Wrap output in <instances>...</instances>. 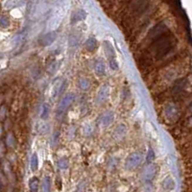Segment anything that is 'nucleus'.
Instances as JSON below:
<instances>
[{"instance_id": "ddd939ff", "label": "nucleus", "mask_w": 192, "mask_h": 192, "mask_svg": "<svg viewBox=\"0 0 192 192\" xmlns=\"http://www.w3.org/2000/svg\"><path fill=\"white\" fill-rule=\"evenodd\" d=\"M97 40H95L94 38H89L88 40L86 41L85 43V47L86 49L88 51H90V52H93L94 50L97 48Z\"/></svg>"}, {"instance_id": "dca6fc26", "label": "nucleus", "mask_w": 192, "mask_h": 192, "mask_svg": "<svg viewBox=\"0 0 192 192\" xmlns=\"http://www.w3.org/2000/svg\"><path fill=\"white\" fill-rule=\"evenodd\" d=\"M51 181L49 177H45L41 183V192H50Z\"/></svg>"}, {"instance_id": "9d476101", "label": "nucleus", "mask_w": 192, "mask_h": 192, "mask_svg": "<svg viewBox=\"0 0 192 192\" xmlns=\"http://www.w3.org/2000/svg\"><path fill=\"white\" fill-rule=\"evenodd\" d=\"M94 70L97 75L102 76L106 73V64L103 60H97L94 64Z\"/></svg>"}, {"instance_id": "f03ea898", "label": "nucleus", "mask_w": 192, "mask_h": 192, "mask_svg": "<svg viewBox=\"0 0 192 192\" xmlns=\"http://www.w3.org/2000/svg\"><path fill=\"white\" fill-rule=\"evenodd\" d=\"M74 99H75V96L73 93H68V94H66L65 96H64V98L60 101V103H59L58 107H57L58 118L62 117V115L64 114L66 110H67L69 106L74 102Z\"/></svg>"}, {"instance_id": "393cba45", "label": "nucleus", "mask_w": 192, "mask_h": 192, "mask_svg": "<svg viewBox=\"0 0 192 192\" xmlns=\"http://www.w3.org/2000/svg\"><path fill=\"white\" fill-rule=\"evenodd\" d=\"M154 159H155V153L153 152L152 149H149V151L147 153V162H153Z\"/></svg>"}, {"instance_id": "0eeeda50", "label": "nucleus", "mask_w": 192, "mask_h": 192, "mask_svg": "<svg viewBox=\"0 0 192 192\" xmlns=\"http://www.w3.org/2000/svg\"><path fill=\"white\" fill-rule=\"evenodd\" d=\"M156 174V167L153 164H149L147 165L143 170L142 173V179L145 181H150L154 177H155Z\"/></svg>"}, {"instance_id": "6ab92c4d", "label": "nucleus", "mask_w": 192, "mask_h": 192, "mask_svg": "<svg viewBox=\"0 0 192 192\" xmlns=\"http://www.w3.org/2000/svg\"><path fill=\"white\" fill-rule=\"evenodd\" d=\"M49 106L46 104H43V106H41V109H40V117L43 118V119H45V118L48 117V115H49Z\"/></svg>"}, {"instance_id": "f257e3e1", "label": "nucleus", "mask_w": 192, "mask_h": 192, "mask_svg": "<svg viewBox=\"0 0 192 192\" xmlns=\"http://www.w3.org/2000/svg\"><path fill=\"white\" fill-rule=\"evenodd\" d=\"M174 45V40L170 36H162L157 38L153 44L154 51L158 58H162L170 51Z\"/></svg>"}, {"instance_id": "a878e982", "label": "nucleus", "mask_w": 192, "mask_h": 192, "mask_svg": "<svg viewBox=\"0 0 192 192\" xmlns=\"http://www.w3.org/2000/svg\"><path fill=\"white\" fill-rule=\"evenodd\" d=\"M56 70H57V62H53L52 64H50L49 66H48V71L52 74V73L56 72Z\"/></svg>"}, {"instance_id": "4be33fe9", "label": "nucleus", "mask_w": 192, "mask_h": 192, "mask_svg": "<svg viewBox=\"0 0 192 192\" xmlns=\"http://www.w3.org/2000/svg\"><path fill=\"white\" fill-rule=\"evenodd\" d=\"M58 165L61 169H66L68 167V160L66 159L65 158H62V159H61L60 160H59Z\"/></svg>"}, {"instance_id": "4468645a", "label": "nucleus", "mask_w": 192, "mask_h": 192, "mask_svg": "<svg viewBox=\"0 0 192 192\" xmlns=\"http://www.w3.org/2000/svg\"><path fill=\"white\" fill-rule=\"evenodd\" d=\"M162 186L165 190H172V189H174V187H175V181H174L172 178L168 177L163 181Z\"/></svg>"}, {"instance_id": "cd10ccee", "label": "nucleus", "mask_w": 192, "mask_h": 192, "mask_svg": "<svg viewBox=\"0 0 192 192\" xmlns=\"http://www.w3.org/2000/svg\"><path fill=\"white\" fill-rule=\"evenodd\" d=\"M48 129V127L46 126V124H40V128H38V130L41 132H45L46 130Z\"/></svg>"}, {"instance_id": "9b49d317", "label": "nucleus", "mask_w": 192, "mask_h": 192, "mask_svg": "<svg viewBox=\"0 0 192 192\" xmlns=\"http://www.w3.org/2000/svg\"><path fill=\"white\" fill-rule=\"evenodd\" d=\"M114 120V113L113 111H108V113H104L102 116V119H101V123L104 127L109 126Z\"/></svg>"}, {"instance_id": "6e6552de", "label": "nucleus", "mask_w": 192, "mask_h": 192, "mask_svg": "<svg viewBox=\"0 0 192 192\" xmlns=\"http://www.w3.org/2000/svg\"><path fill=\"white\" fill-rule=\"evenodd\" d=\"M132 10L137 13H142L145 11L146 8L148 6V1L147 0H134L132 2Z\"/></svg>"}, {"instance_id": "39448f33", "label": "nucleus", "mask_w": 192, "mask_h": 192, "mask_svg": "<svg viewBox=\"0 0 192 192\" xmlns=\"http://www.w3.org/2000/svg\"><path fill=\"white\" fill-rule=\"evenodd\" d=\"M64 13H62V11H59L55 13V15L52 16V18L49 21V29L51 30H55L60 26V24L62 22V18H64Z\"/></svg>"}, {"instance_id": "a211bd4d", "label": "nucleus", "mask_w": 192, "mask_h": 192, "mask_svg": "<svg viewBox=\"0 0 192 192\" xmlns=\"http://www.w3.org/2000/svg\"><path fill=\"white\" fill-rule=\"evenodd\" d=\"M38 156L36 153H34L32 157H31V160H30V167L32 171H36L38 169Z\"/></svg>"}, {"instance_id": "412c9836", "label": "nucleus", "mask_w": 192, "mask_h": 192, "mask_svg": "<svg viewBox=\"0 0 192 192\" xmlns=\"http://www.w3.org/2000/svg\"><path fill=\"white\" fill-rule=\"evenodd\" d=\"M86 17V13L82 12V11H80L79 13H76L73 15V17H72V21L73 22H75V21H79V20H82L84 19Z\"/></svg>"}, {"instance_id": "aec40b11", "label": "nucleus", "mask_w": 192, "mask_h": 192, "mask_svg": "<svg viewBox=\"0 0 192 192\" xmlns=\"http://www.w3.org/2000/svg\"><path fill=\"white\" fill-rule=\"evenodd\" d=\"M79 86H80V88H81V89L88 90L90 86V82L89 81V79L82 78V79H80V81H79Z\"/></svg>"}, {"instance_id": "423d86ee", "label": "nucleus", "mask_w": 192, "mask_h": 192, "mask_svg": "<svg viewBox=\"0 0 192 192\" xmlns=\"http://www.w3.org/2000/svg\"><path fill=\"white\" fill-rule=\"evenodd\" d=\"M166 26L164 25L163 23H160L159 25H157L156 27H154L152 31L150 32L149 34V37L153 38V40H157V38H159V37H162L163 33L166 31Z\"/></svg>"}, {"instance_id": "20e7f679", "label": "nucleus", "mask_w": 192, "mask_h": 192, "mask_svg": "<svg viewBox=\"0 0 192 192\" xmlns=\"http://www.w3.org/2000/svg\"><path fill=\"white\" fill-rule=\"evenodd\" d=\"M110 96V86L109 85H103L100 88V89L97 92L96 95V102L98 104H102L106 102L107 99Z\"/></svg>"}, {"instance_id": "b1692460", "label": "nucleus", "mask_w": 192, "mask_h": 192, "mask_svg": "<svg viewBox=\"0 0 192 192\" xmlns=\"http://www.w3.org/2000/svg\"><path fill=\"white\" fill-rule=\"evenodd\" d=\"M9 24H10V21L6 16H2L1 18H0V27L7 28L9 26Z\"/></svg>"}, {"instance_id": "f3484780", "label": "nucleus", "mask_w": 192, "mask_h": 192, "mask_svg": "<svg viewBox=\"0 0 192 192\" xmlns=\"http://www.w3.org/2000/svg\"><path fill=\"white\" fill-rule=\"evenodd\" d=\"M22 0H8L5 3V8L7 9H13L19 7L20 5H22Z\"/></svg>"}, {"instance_id": "1a4fd4ad", "label": "nucleus", "mask_w": 192, "mask_h": 192, "mask_svg": "<svg viewBox=\"0 0 192 192\" xmlns=\"http://www.w3.org/2000/svg\"><path fill=\"white\" fill-rule=\"evenodd\" d=\"M56 37H57V35H56L55 32H49L41 38L40 43L43 46H48V45H50L54 43V40H56Z\"/></svg>"}, {"instance_id": "5701e85b", "label": "nucleus", "mask_w": 192, "mask_h": 192, "mask_svg": "<svg viewBox=\"0 0 192 192\" xmlns=\"http://www.w3.org/2000/svg\"><path fill=\"white\" fill-rule=\"evenodd\" d=\"M125 132H126V129H125L124 125H120V126H118L114 131L115 134H116L117 135H121V137L125 135Z\"/></svg>"}, {"instance_id": "bb28decb", "label": "nucleus", "mask_w": 192, "mask_h": 192, "mask_svg": "<svg viewBox=\"0 0 192 192\" xmlns=\"http://www.w3.org/2000/svg\"><path fill=\"white\" fill-rule=\"evenodd\" d=\"M110 66H111V68L113 69V70H116V69L118 68V64H117V62H116V61H114V60L111 61V62H110Z\"/></svg>"}, {"instance_id": "7ed1b4c3", "label": "nucleus", "mask_w": 192, "mask_h": 192, "mask_svg": "<svg viewBox=\"0 0 192 192\" xmlns=\"http://www.w3.org/2000/svg\"><path fill=\"white\" fill-rule=\"evenodd\" d=\"M142 162V155L139 152H134L131 155H129V157L126 159V167L128 169H135Z\"/></svg>"}, {"instance_id": "2eb2a0df", "label": "nucleus", "mask_w": 192, "mask_h": 192, "mask_svg": "<svg viewBox=\"0 0 192 192\" xmlns=\"http://www.w3.org/2000/svg\"><path fill=\"white\" fill-rule=\"evenodd\" d=\"M38 184H40V181H38V178H36V177L32 178L29 181L30 192H38Z\"/></svg>"}, {"instance_id": "f8f14e48", "label": "nucleus", "mask_w": 192, "mask_h": 192, "mask_svg": "<svg viewBox=\"0 0 192 192\" xmlns=\"http://www.w3.org/2000/svg\"><path fill=\"white\" fill-rule=\"evenodd\" d=\"M64 85V83L61 80H57L52 86V89H51V97L52 98H55L59 95V93L62 91V86Z\"/></svg>"}]
</instances>
